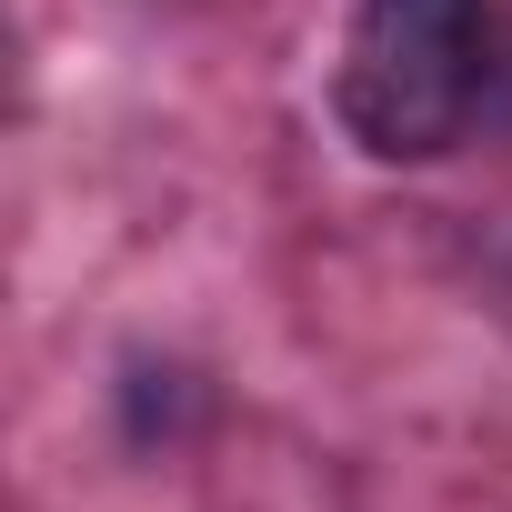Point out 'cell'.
<instances>
[{"instance_id":"cell-1","label":"cell","mask_w":512,"mask_h":512,"mask_svg":"<svg viewBox=\"0 0 512 512\" xmlns=\"http://www.w3.org/2000/svg\"><path fill=\"white\" fill-rule=\"evenodd\" d=\"M492 0H362L342 41V121L382 161H432L482 101Z\"/></svg>"}]
</instances>
